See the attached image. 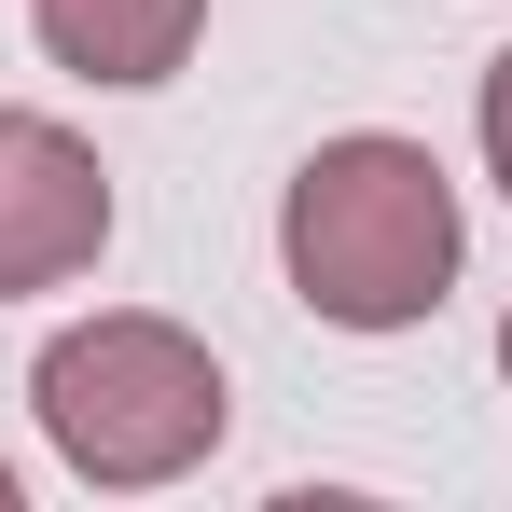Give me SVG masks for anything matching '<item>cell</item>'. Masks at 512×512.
<instances>
[{"instance_id": "1", "label": "cell", "mask_w": 512, "mask_h": 512, "mask_svg": "<svg viewBox=\"0 0 512 512\" xmlns=\"http://www.w3.org/2000/svg\"><path fill=\"white\" fill-rule=\"evenodd\" d=\"M277 263L291 291L333 319V333H416L457 277V180L429 139H319L291 167V208H277Z\"/></svg>"}, {"instance_id": "2", "label": "cell", "mask_w": 512, "mask_h": 512, "mask_svg": "<svg viewBox=\"0 0 512 512\" xmlns=\"http://www.w3.org/2000/svg\"><path fill=\"white\" fill-rule=\"evenodd\" d=\"M28 402H42V443L84 471V485H180L208 443H222V360L180 333V319H70V333L28 360Z\"/></svg>"}, {"instance_id": "3", "label": "cell", "mask_w": 512, "mask_h": 512, "mask_svg": "<svg viewBox=\"0 0 512 512\" xmlns=\"http://www.w3.org/2000/svg\"><path fill=\"white\" fill-rule=\"evenodd\" d=\"M97 250H111V167L56 111H0V305L70 291Z\"/></svg>"}, {"instance_id": "4", "label": "cell", "mask_w": 512, "mask_h": 512, "mask_svg": "<svg viewBox=\"0 0 512 512\" xmlns=\"http://www.w3.org/2000/svg\"><path fill=\"white\" fill-rule=\"evenodd\" d=\"M28 28L70 84H167L208 28V0H28Z\"/></svg>"}, {"instance_id": "5", "label": "cell", "mask_w": 512, "mask_h": 512, "mask_svg": "<svg viewBox=\"0 0 512 512\" xmlns=\"http://www.w3.org/2000/svg\"><path fill=\"white\" fill-rule=\"evenodd\" d=\"M471 125H485V167H499V194H512V56L485 70V111H471Z\"/></svg>"}, {"instance_id": "6", "label": "cell", "mask_w": 512, "mask_h": 512, "mask_svg": "<svg viewBox=\"0 0 512 512\" xmlns=\"http://www.w3.org/2000/svg\"><path fill=\"white\" fill-rule=\"evenodd\" d=\"M0 512H14V457H0Z\"/></svg>"}, {"instance_id": "7", "label": "cell", "mask_w": 512, "mask_h": 512, "mask_svg": "<svg viewBox=\"0 0 512 512\" xmlns=\"http://www.w3.org/2000/svg\"><path fill=\"white\" fill-rule=\"evenodd\" d=\"M499 374H512V319H499Z\"/></svg>"}]
</instances>
